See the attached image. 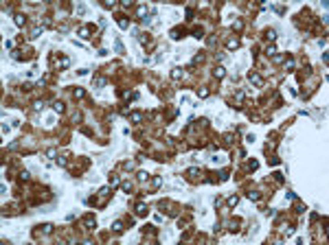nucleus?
Returning <instances> with one entry per match:
<instances>
[{
    "instance_id": "1",
    "label": "nucleus",
    "mask_w": 329,
    "mask_h": 245,
    "mask_svg": "<svg viewBox=\"0 0 329 245\" xmlns=\"http://www.w3.org/2000/svg\"><path fill=\"white\" fill-rule=\"evenodd\" d=\"M248 81H250V83H254L257 88H261V85H263V77H261V74H257V72H248Z\"/></svg>"
},
{
    "instance_id": "2",
    "label": "nucleus",
    "mask_w": 329,
    "mask_h": 245,
    "mask_svg": "<svg viewBox=\"0 0 329 245\" xmlns=\"http://www.w3.org/2000/svg\"><path fill=\"white\" fill-rule=\"evenodd\" d=\"M213 77L215 79H224L226 77V68H224V66H217V68L213 70Z\"/></svg>"
},
{
    "instance_id": "3",
    "label": "nucleus",
    "mask_w": 329,
    "mask_h": 245,
    "mask_svg": "<svg viewBox=\"0 0 329 245\" xmlns=\"http://www.w3.org/2000/svg\"><path fill=\"white\" fill-rule=\"evenodd\" d=\"M90 35H92V26H81V29H79V37L88 39Z\"/></svg>"
},
{
    "instance_id": "4",
    "label": "nucleus",
    "mask_w": 329,
    "mask_h": 245,
    "mask_svg": "<svg viewBox=\"0 0 329 245\" xmlns=\"http://www.w3.org/2000/svg\"><path fill=\"white\" fill-rule=\"evenodd\" d=\"M136 15H138L140 20H147V7H145V5H138V9H136Z\"/></svg>"
},
{
    "instance_id": "5",
    "label": "nucleus",
    "mask_w": 329,
    "mask_h": 245,
    "mask_svg": "<svg viewBox=\"0 0 329 245\" xmlns=\"http://www.w3.org/2000/svg\"><path fill=\"white\" fill-rule=\"evenodd\" d=\"M95 223H97V221H95V217H92V215H86L84 217V226L86 228H95Z\"/></svg>"
},
{
    "instance_id": "6",
    "label": "nucleus",
    "mask_w": 329,
    "mask_h": 245,
    "mask_svg": "<svg viewBox=\"0 0 329 245\" xmlns=\"http://www.w3.org/2000/svg\"><path fill=\"white\" fill-rule=\"evenodd\" d=\"M226 48H228V50H237V48H239V42H237V39H228V42H226Z\"/></svg>"
},
{
    "instance_id": "7",
    "label": "nucleus",
    "mask_w": 329,
    "mask_h": 245,
    "mask_svg": "<svg viewBox=\"0 0 329 245\" xmlns=\"http://www.w3.org/2000/svg\"><path fill=\"white\" fill-rule=\"evenodd\" d=\"M136 180H138V182H147V180H149V173H147V171H138V173H136Z\"/></svg>"
},
{
    "instance_id": "8",
    "label": "nucleus",
    "mask_w": 329,
    "mask_h": 245,
    "mask_svg": "<svg viewBox=\"0 0 329 245\" xmlns=\"http://www.w3.org/2000/svg\"><path fill=\"white\" fill-rule=\"evenodd\" d=\"M13 18H15V24H18V26H24V22H26V18H24V15H22V13H15V15H13Z\"/></svg>"
},
{
    "instance_id": "9",
    "label": "nucleus",
    "mask_w": 329,
    "mask_h": 245,
    "mask_svg": "<svg viewBox=\"0 0 329 245\" xmlns=\"http://www.w3.org/2000/svg\"><path fill=\"white\" fill-rule=\"evenodd\" d=\"M110 186H121V177L119 175H110Z\"/></svg>"
},
{
    "instance_id": "10",
    "label": "nucleus",
    "mask_w": 329,
    "mask_h": 245,
    "mask_svg": "<svg viewBox=\"0 0 329 245\" xmlns=\"http://www.w3.org/2000/svg\"><path fill=\"white\" fill-rule=\"evenodd\" d=\"M105 83H108V79H105V77H97L95 79V85H97V88H103Z\"/></svg>"
},
{
    "instance_id": "11",
    "label": "nucleus",
    "mask_w": 329,
    "mask_h": 245,
    "mask_svg": "<svg viewBox=\"0 0 329 245\" xmlns=\"http://www.w3.org/2000/svg\"><path fill=\"white\" fill-rule=\"evenodd\" d=\"M53 109H55V112H64V103H62V101H53Z\"/></svg>"
},
{
    "instance_id": "12",
    "label": "nucleus",
    "mask_w": 329,
    "mask_h": 245,
    "mask_svg": "<svg viewBox=\"0 0 329 245\" xmlns=\"http://www.w3.org/2000/svg\"><path fill=\"white\" fill-rule=\"evenodd\" d=\"M57 66H59V68H68V66H70V59L68 57H62L59 61H57Z\"/></svg>"
},
{
    "instance_id": "13",
    "label": "nucleus",
    "mask_w": 329,
    "mask_h": 245,
    "mask_svg": "<svg viewBox=\"0 0 329 245\" xmlns=\"http://www.w3.org/2000/svg\"><path fill=\"white\" fill-rule=\"evenodd\" d=\"M136 212H138V215H145V212H147V206H145L143 201H138V204H136Z\"/></svg>"
},
{
    "instance_id": "14",
    "label": "nucleus",
    "mask_w": 329,
    "mask_h": 245,
    "mask_svg": "<svg viewBox=\"0 0 329 245\" xmlns=\"http://www.w3.org/2000/svg\"><path fill=\"white\" fill-rule=\"evenodd\" d=\"M265 55H268V57H274V55H276V46H274V44H270L268 48H265Z\"/></svg>"
},
{
    "instance_id": "15",
    "label": "nucleus",
    "mask_w": 329,
    "mask_h": 245,
    "mask_svg": "<svg viewBox=\"0 0 329 245\" xmlns=\"http://www.w3.org/2000/svg\"><path fill=\"white\" fill-rule=\"evenodd\" d=\"M42 29H44V26H42V24H37V26H35V29H33V31H31V37H40V33H42Z\"/></svg>"
},
{
    "instance_id": "16",
    "label": "nucleus",
    "mask_w": 329,
    "mask_h": 245,
    "mask_svg": "<svg viewBox=\"0 0 329 245\" xmlns=\"http://www.w3.org/2000/svg\"><path fill=\"white\" fill-rule=\"evenodd\" d=\"M265 37H268L270 42H274V37H276V31H274V29H268V31H265Z\"/></svg>"
},
{
    "instance_id": "17",
    "label": "nucleus",
    "mask_w": 329,
    "mask_h": 245,
    "mask_svg": "<svg viewBox=\"0 0 329 245\" xmlns=\"http://www.w3.org/2000/svg\"><path fill=\"white\" fill-rule=\"evenodd\" d=\"M248 199H252V201H259V199H261V195H259L257 191H250V193H248Z\"/></svg>"
},
{
    "instance_id": "18",
    "label": "nucleus",
    "mask_w": 329,
    "mask_h": 245,
    "mask_svg": "<svg viewBox=\"0 0 329 245\" xmlns=\"http://www.w3.org/2000/svg\"><path fill=\"white\" fill-rule=\"evenodd\" d=\"M130 118H132V120H134V122H140V118H143V114H140V112H132V114H130Z\"/></svg>"
},
{
    "instance_id": "19",
    "label": "nucleus",
    "mask_w": 329,
    "mask_h": 245,
    "mask_svg": "<svg viewBox=\"0 0 329 245\" xmlns=\"http://www.w3.org/2000/svg\"><path fill=\"white\" fill-rule=\"evenodd\" d=\"M112 230H114V232H123V223H121V221H114V223H112Z\"/></svg>"
},
{
    "instance_id": "20",
    "label": "nucleus",
    "mask_w": 329,
    "mask_h": 245,
    "mask_svg": "<svg viewBox=\"0 0 329 245\" xmlns=\"http://www.w3.org/2000/svg\"><path fill=\"white\" fill-rule=\"evenodd\" d=\"M193 37H204V31H202V29H200V26H195V29H193Z\"/></svg>"
},
{
    "instance_id": "21",
    "label": "nucleus",
    "mask_w": 329,
    "mask_h": 245,
    "mask_svg": "<svg viewBox=\"0 0 329 245\" xmlns=\"http://www.w3.org/2000/svg\"><path fill=\"white\" fill-rule=\"evenodd\" d=\"M42 232H44V234H53V226H50V223H44V226H42Z\"/></svg>"
},
{
    "instance_id": "22",
    "label": "nucleus",
    "mask_w": 329,
    "mask_h": 245,
    "mask_svg": "<svg viewBox=\"0 0 329 245\" xmlns=\"http://www.w3.org/2000/svg\"><path fill=\"white\" fill-rule=\"evenodd\" d=\"M198 96L200 98H206V96H209V90H206V88H198Z\"/></svg>"
},
{
    "instance_id": "23",
    "label": "nucleus",
    "mask_w": 329,
    "mask_h": 245,
    "mask_svg": "<svg viewBox=\"0 0 329 245\" xmlns=\"http://www.w3.org/2000/svg\"><path fill=\"white\" fill-rule=\"evenodd\" d=\"M233 29L235 31H241V29H244V22H241V20H235V22H233Z\"/></svg>"
},
{
    "instance_id": "24",
    "label": "nucleus",
    "mask_w": 329,
    "mask_h": 245,
    "mask_svg": "<svg viewBox=\"0 0 329 245\" xmlns=\"http://www.w3.org/2000/svg\"><path fill=\"white\" fill-rule=\"evenodd\" d=\"M160 184H162V177H158V175H156L154 180H151V186H154V188H158Z\"/></svg>"
},
{
    "instance_id": "25",
    "label": "nucleus",
    "mask_w": 329,
    "mask_h": 245,
    "mask_svg": "<svg viewBox=\"0 0 329 245\" xmlns=\"http://www.w3.org/2000/svg\"><path fill=\"white\" fill-rule=\"evenodd\" d=\"M237 201H239V197H237V195L228 197V206H230V208H233V206H237Z\"/></svg>"
},
{
    "instance_id": "26",
    "label": "nucleus",
    "mask_w": 329,
    "mask_h": 245,
    "mask_svg": "<svg viewBox=\"0 0 329 245\" xmlns=\"http://www.w3.org/2000/svg\"><path fill=\"white\" fill-rule=\"evenodd\" d=\"M171 77H173V79H180V77H182V70H180V68H173V70H171Z\"/></svg>"
},
{
    "instance_id": "27",
    "label": "nucleus",
    "mask_w": 329,
    "mask_h": 245,
    "mask_svg": "<svg viewBox=\"0 0 329 245\" xmlns=\"http://www.w3.org/2000/svg\"><path fill=\"white\" fill-rule=\"evenodd\" d=\"M121 188H123L125 193H130L132 191V184H130V182H121Z\"/></svg>"
},
{
    "instance_id": "28",
    "label": "nucleus",
    "mask_w": 329,
    "mask_h": 245,
    "mask_svg": "<svg viewBox=\"0 0 329 245\" xmlns=\"http://www.w3.org/2000/svg\"><path fill=\"white\" fill-rule=\"evenodd\" d=\"M33 109H35V112H40V109H44V103H42V101H35V103H33Z\"/></svg>"
},
{
    "instance_id": "29",
    "label": "nucleus",
    "mask_w": 329,
    "mask_h": 245,
    "mask_svg": "<svg viewBox=\"0 0 329 245\" xmlns=\"http://www.w3.org/2000/svg\"><path fill=\"white\" fill-rule=\"evenodd\" d=\"M46 156H48V158H57V149H53V147L46 149Z\"/></svg>"
},
{
    "instance_id": "30",
    "label": "nucleus",
    "mask_w": 329,
    "mask_h": 245,
    "mask_svg": "<svg viewBox=\"0 0 329 245\" xmlns=\"http://www.w3.org/2000/svg\"><path fill=\"white\" fill-rule=\"evenodd\" d=\"M224 142H226V145H233V142H235L233 134H226V136H224Z\"/></svg>"
},
{
    "instance_id": "31",
    "label": "nucleus",
    "mask_w": 329,
    "mask_h": 245,
    "mask_svg": "<svg viewBox=\"0 0 329 245\" xmlns=\"http://www.w3.org/2000/svg\"><path fill=\"white\" fill-rule=\"evenodd\" d=\"M84 96H86V92H84L81 88H77V90H75V98H84Z\"/></svg>"
},
{
    "instance_id": "32",
    "label": "nucleus",
    "mask_w": 329,
    "mask_h": 245,
    "mask_svg": "<svg viewBox=\"0 0 329 245\" xmlns=\"http://www.w3.org/2000/svg\"><path fill=\"white\" fill-rule=\"evenodd\" d=\"M55 162H57L59 167H66V164H68V160H66V158H55Z\"/></svg>"
},
{
    "instance_id": "33",
    "label": "nucleus",
    "mask_w": 329,
    "mask_h": 245,
    "mask_svg": "<svg viewBox=\"0 0 329 245\" xmlns=\"http://www.w3.org/2000/svg\"><path fill=\"white\" fill-rule=\"evenodd\" d=\"M119 26H121V29H127V26H130V22H127L125 18H121V20H119Z\"/></svg>"
},
{
    "instance_id": "34",
    "label": "nucleus",
    "mask_w": 329,
    "mask_h": 245,
    "mask_svg": "<svg viewBox=\"0 0 329 245\" xmlns=\"http://www.w3.org/2000/svg\"><path fill=\"white\" fill-rule=\"evenodd\" d=\"M294 68V59H288V61H285V70H292Z\"/></svg>"
},
{
    "instance_id": "35",
    "label": "nucleus",
    "mask_w": 329,
    "mask_h": 245,
    "mask_svg": "<svg viewBox=\"0 0 329 245\" xmlns=\"http://www.w3.org/2000/svg\"><path fill=\"white\" fill-rule=\"evenodd\" d=\"M171 37H173V39H180L182 35H180V31H178V29H173V31H171Z\"/></svg>"
},
{
    "instance_id": "36",
    "label": "nucleus",
    "mask_w": 329,
    "mask_h": 245,
    "mask_svg": "<svg viewBox=\"0 0 329 245\" xmlns=\"http://www.w3.org/2000/svg\"><path fill=\"white\" fill-rule=\"evenodd\" d=\"M123 169H125V171H132V169H134V162H125Z\"/></svg>"
},
{
    "instance_id": "37",
    "label": "nucleus",
    "mask_w": 329,
    "mask_h": 245,
    "mask_svg": "<svg viewBox=\"0 0 329 245\" xmlns=\"http://www.w3.org/2000/svg\"><path fill=\"white\" fill-rule=\"evenodd\" d=\"M108 193H110V186H103V188H101V191H99V195H101V197H105V195H108Z\"/></svg>"
},
{
    "instance_id": "38",
    "label": "nucleus",
    "mask_w": 329,
    "mask_h": 245,
    "mask_svg": "<svg viewBox=\"0 0 329 245\" xmlns=\"http://www.w3.org/2000/svg\"><path fill=\"white\" fill-rule=\"evenodd\" d=\"M235 96H237V101H244V96H246V92H241V90H237V94H235Z\"/></svg>"
},
{
    "instance_id": "39",
    "label": "nucleus",
    "mask_w": 329,
    "mask_h": 245,
    "mask_svg": "<svg viewBox=\"0 0 329 245\" xmlns=\"http://www.w3.org/2000/svg\"><path fill=\"white\" fill-rule=\"evenodd\" d=\"M114 46H116V50H119V53H123V44H121V39H116Z\"/></svg>"
},
{
    "instance_id": "40",
    "label": "nucleus",
    "mask_w": 329,
    "mask_h": 245,
    "mask_svg": "<svg viewBox=\"0 0 329 245\" xmlns=\"http://www.w3.org/2000/svg\"><path fill=\"white\" fill-rule=\"evenodd\" d=\"M20 180H22V182H26V180H29V171H24V173H20Z\"/></svg>"
},
{
    "instance_id": "41",
    "label": "nucleus",
    "mask_w": 329,
    "mask_h": 245,
    "mask_svg": "<svg viewBox=\"0 0 329 245\" xmlns=\"http://www.w3.org/2000/svg\"><path fill=\"white\" fill-rule=\"evenodd\" d=\"M46 85V79H40V81H37V85H35V88H44Z\"/></svg>"
}]
</instances>
